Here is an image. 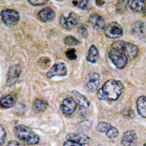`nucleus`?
Instances as JSON below:
<instances>
[{
	"instance_id": "obj_1",
	"label": "nucleus",
	"mask_w": 146,
	"mask_h": 146,
	"mask_svg": "<svg viewBox=\"0 0 146 146\" xmlns=\"http://www.w3.org/2000/svg\"><path fill=\"white\" fill-rule=\"evenodd\" d=\"M123 85L121 81L108 80L97 91L100 100L105 101H116L123 91Z\"/></svg>"
},
{
	"instance_id": "obj_2",
	"label": "nucleus",
	"mask_w": 146,
	"mask_h": 146,
	"mask_svg": "<svg viewBox=\"0 0 146 146\" xmlns=\"http://www.w3.org/2000/svg\"><path fill=\"white\" fill-rule=\"evenodd\" d=\"M15 136L29 145H36L39 143L40 137L32 131V129L24 125H18L13 129Z\"/></svg>"
},
{
	"instance_id": "obj_3",
	"label": "nucleus",
	"mask_w": 146,
	"mask_h": 146,
	"mask_svg": "<svg viewBox=\"0 0 146 146\" xmlns=\"http://www.w3.org/2000/svg\"><path fill=\"white\" fill-rule=\"evenodd\" d=\"M108 56L112 63L119 70L123 69L127 64L128 58L126 54L114 45H111V48L108 52Z\"/></svg>"
},
{
	"instance_id": "obj_4",
	"label": "nucleus",
	"mask_w": 146,
	"mask_h": 146,
	"mask_svg": "<svg viewBox=\"0 0 146 146\" xmlns=\"http://www.w3.org/2000/svg\"><path fill=\"white\" fill-rule=\"evenodd\" d=\"M112 45L117 47V48H119L120 50H122L126 54L128 59L129 58L134 59L137 56L138 52H139L137 46L132 43H130V42H126L123 40L115 42Z\"/></svg>"
},
{
	"instance_id": "obj_5",
	"label": "nucleus",
	"mask_w": 146,
	"mask_h": 146,
	"mask_svg": "<svg viewBox=\"0 0 146 146\" xmlns=\"http://www.w3.org/2000/svg\"><path fill=\"white\" fill-rule=\"evenodd\" d=\"M2 21L7 27H14L18 23L20 15L18 12L13 9H5L1 12Z\"/></svg>"
},
{
	"instance_id": "obj_6",
	"label": "nucleus",
	"mask_w": 146,
	"mask_h": 146,
	"mask_svg": "<svg viewBox=\"0 0 146 146\" xmlns=\"http://www.w3.org/2000/svg\"><path fill=\"white\" fill-rule=\"evenodd\" d=\"M80 21V16L75 13H70L67 16L62 15L60 17V25L66 30H71L75 28Z\"/></svg>"
},
{
	"instance_id": "obj_7",
	"label": "nucleus",
	"mask_w": 146,
	"mask_h": 146,
	"mask_svg": "<svg viewBox=\"0 0 146 146\" xmlns=\"http://www.w3.org/2000/svg\"><path fill=\"white\" fill-rule=\"evenodd\" d=\"M104 33L110 39H117L123 35V28L117 22H110L105 25Z\"/></svg>"
},
{
	"instance_id": "obj_8",
	"label": "nucleus",
	"mask_w": 146,
	"mask_h": 146,
	"mask_svg": "<svg viewBox=\"0 0 146 146\" xmlns=\"http://www.w3.org/2000/svg\"><path fill=\"white\" fill-rule=\"evenodd\" d=\"M100 76L98 73L91 72L88 74L85 79V86L88 91H94L99 87Z\"/></svg>"
},
{
	"instance_id": "obj_9",
	"label": "nucleus",
	"mask_w": 146,
	"mask_h": 146,
	"mask_svg": "<svg viewBox=\"0 0 146 146\" xmlns=\"http://www.w3.org/2000/svg\"><path fill=\"white\" fill-rule=\"evenodd\" d=\"M21 74V67L20 65L14 64L9 68L7 75V85L11 86L16 83Z\"/></svg>"
},
{
	"instance_id": "obj_10",
	"label": "nucleus",
	"mask_w": 146,
	"mask_h": 146,
	"mask_svg": "<svg viewBox=\"0 0 146 146\" xmlns=\"http://www.w3.org/2000/svg\"><path fill=\"white\" fill-rule=\"evenodd\" d=\"M47 77L48 78H52L55 76L64 77L67 75V68L64 63L59 62L55 64L50 70L47 72Z\"/></svg>"
},
{
	"instance_id": "obj_11",
	"label": "nucleus",
	"mask_w": 146,
	"mask_h": 146,
	"mask_svg": "<svg viewBox=\"0 0 146 146\" xmlns=\"http://www.w3.org/2000/svg\"><path fill=\"white\" fill-rule=\"evenodd\" d=\"M72 93L74 96H75L78 103L80 105V113H81L83 116H86L87 114H88V108L90 107L89 102L83 95H82L81 94L78 92V91H73Z\"/></svg>"
},
{
	"instance_id": "obj_12",
	"label": "nucleus",
	"mask_w": 146,
	"mask_h": 146,
	"mask_svg": "<svg viewBox=\"0 0 146 146\" xmlns=\"http://www.w3.org/2000/svg\"><path fill=\"white\" fill-rule=\"evenodd\" d=\"M77 108V102L72 97H68L63 100L61 104V110L66 115H70L75 112Z\"/></svg>"
},
{
	"instance_id": "obj_13",
	"label": "nucleus",
	"mask_w": 146,
	"mask_h": 146,
	"mask_svg": "<svg viewBox=\"0 0 146 146\" xmlns=\"http://www.w3.org/2000/svg\"><path fill=\"white\" fill-rule=\"evenodd\" d=\"M17 99H18V96H17L16 94L13 93V92L4 95L0 98V106L5 109L12 108L15 105Z\"/></svg>"
},
{
	"instance_id": "obj_14",
	"label": "nucleus",
	"mask_w": 146,
	"mask_h": 146,
	"mask_svg": "<svg viewBox=\"0 0 146 146\" xmlns=\"http://www.w3.org/2000/svg\"><path fill=\"white\" fill-rule=\"evenodd\" d=\"M88 22L91 23V25L93 27V28L96 30L104 29L105 27V19L99 14H91L88 18Z\"/></svg>"
},
{
	"instance_id": "obj_15",
	"label": "nucleus",
	"mask_w": 146,
	"mask_h": 146,
	"mask_svg": "<svg viewBox=\"0 0 146 146\" xmlns=\"http://www.w3.org/2000/svg\"><path fill=\"white\" fill-rule=\"evenodd\" d=\"M56 16L55 12L50 7H45L42 9L37 13V18L42 22H49L54 19Z\"/></svg>"
},
{
	"instance_id": "obj_16",
	"label": "nucleus",
	"mask_w": 146,
	"mask_h": 146,
	"mask_svg": "<svg viewBox=\"0 0 146 146\" xmlns=\"http://www.w3.org/2000/svg\"><path fill=\"white\" fill-rule=\"evenodd\" d=\"M137 139L136 133L132 130H129L123 134L121 139V144L123 146H134L136 144Z\"/></svg>"
},
{
	"instance_id": "obj_17",
	"label": "nucleus",
	"mask_w": 146,
	"mask_h": 146,
	"mask_svg": "<svg viewBox=\"0 0 146 146\" xmlns=\"http://www.w3.org/2000/svg\"><path fill=\"white\" fill-rule=\"evenodd\" d=\"M66 138L81 145L88 144L90 142V138L83 133H70L66 135Z\"/></svg>"
},
{
	"instance_id": "obj_18",
	"label": "nucleus",
	"mask_w": 146,
	"mask_h": 146,
	"mask_svg": "<svg viewBox=\"0 0 146 146\" xmlns=\"http://www.w3.org/2000/svg\"><path fill=\"white\" fill-rule=\"evenodd\" d=\"M131 32L136 36L143 37L146 32V27L144 22L141 21L135 22L131 27Z\"/></svg>"
},
{
	"instance_id": "obj_19",
	"label": "nucleus",
	"mask_w": 146,
	"mask_h": 146,
	"mask_svg": "<svg viewBox=\"0 0 146 146\" xmlns=\"http://www.w3.org/2000/svg\"><path fill=\"white\" fill-rule=\"evenodd\" d=\"M100 58L98 49L95 45H91L86 56V60L91 63H96Z\"/></svg>"
},
{
	"instance_id": "obj_20",
	"label": "nucleus",
	"mask_w": 146,
	"mask_h": 146,
	"mask_svg": "<svg viewBox=\"0 0 146 146\" xmlns=\"http://www.w3.org/2000/svg\"><path fill=\"white\" fill-rule=\"evenodd\" d=\"M137 109L141 116L146 118V96H139L137 101Z\"/></svg>"
},
{
	"instance_id": "obj_21",
	"label": "nucleus",
	"mask_w": 146,
	"mask_h": 146,
	"mask_svg": "<svg viewBox=\"0 0 146 146\" xmlns=\"http://www.w3.org/2000/svg\"><path fill=\"white\" fill-rule=\"evenodd\" d=\"M33 110L36 113H42L45 111L48 107V104L45 100L37 99L33 103Z\"/></svg>"
},
{
	"instance_id": "obj_22",
	"label": "nucleus",
	"mask_w": 146,
	"mask_h": 146,
	"mask_svg": "<svg viewBox=\"0 0 146 146\" xmlns=\"http://www.w3.org/2000/svg\"><path fill=\"white\" fill-rule=\"evenodd\" d=\"M129 4L131 10L136 13H143L145 10V3L143 1H130Z\"/></svg>"
},
{
	"instance_id": "obj_23",
	"label": "nucleus",
	"mask_w": 146,
	"mask_h": 146,
	"mask_svg": "<svg viewBox=\"0 0 146 146\" xmlns=\"http://www.w3.org/2000/svg\"><path fill=\"white\" fill-rule=\"evenodd\" d=\"M91 122L90 121H83L80 122V123H77L75 126V130L80 132H85V131H88L90 128L91 127Z\"/></svg>"
},
{
	"instance_id": "obj_24",
	"label": "nucleus",
	"mask_w": 146,
	"mask_h": 146,
	"mask_svg": "<svg viewBox=\"0 0 146 146\" xmlns=\"http://www.w3.org/2000/svg\"><path fill=\"white\" fill-rule=\"evenodd\" d=\"M112 128V126L109 123H107L105 121L99 122L96 126V130L101 133H106Z\"/></svg>"
},
{
	"instance_id": "obj_25",
	"label": "nucleus",
	"mask_w": 146,
	"mask_h": 146,
	"mask_svg": "<svg viewBox=\"0 0 146 146\" xmlns=\"http://www.w3.org/2000/svg\"><path fill=\"white\" fill-rule=\"evenodd\" d=\"M64 42L65 45H66L67 46H75L80 43L79 40H77L75 36H66L64 40Z\"/></svg>"
},
{
	"instance_id": "obj_26",
	"label": "nucleus",
	"mask_w": 146,
	"mask_h": 146,
	"mask_svg": "<svg viewBox=\"0 0 146 146\" xmlns=\"http://www.w3.org/2000/svg\"><path fill=\"white\" fill-rule=\"evenodd\" d=\"M128 4H129V2L127 1H118L116 4V10L118 13H123L126 10Z\"/></svg>"
},
{
	"instance_id": "obj_27",
	"label": "nucleus",
	"mask_w": 146,
	"mask_h": 146,
	"mask_svg": "<svg viewBox=\"0 0 146 146\" xmlns=\"http://www.w3.org/2000/svg\"><path fill=\"white\" fill-rule=\"evenodd\" d=\"M118 134H119V132H118V130L116 128L112 126L111 129L106 132V136L109 139H115V138H116L118 136Z\"/></svg>"
},
{
	"instance_id": "obj_28",
	"label": "nucleus",
	"mask_w": 146,
	"mask_h": 146,
	"mask_svg": "<svg viewBox=\"0 0 146 146\" xmlns=\"http://www.w3.org/2000/svg\"><path fill=\"white\" fill-rule=\"evenodd\" d=\"M72 3L73 5H75V7L84 10L88 6V1H73Z\"/></svg>"
},
{
	"instance_id": "obj_29",
	"label": "nucleus",
	"mask_w": 146,
	"mask_h": 146,
	"mask_svg": "<svg viewBox=\"0 0 146 146\" xmlns=\"http://www.w3.org/2000/svg\"><path fill=\"white\" fill-rule=\"evenodd\" d=\"M6 137H7V133H6L5 128L0 124V146H2L5 143Z\"/></svg>"
},
{
	"instance_id": "obj_30",
	"label": "nucleus",
	"mask_w": 146,
	"mask_h": 146,
	"mask_svg": "<svg viewBox=\"0 0 146 146\" xmlns=\"http://www.w3.org/2000/svg\"><path fill=\"white\" fill-rule=\"evenodd\" d=\"M66 57L70 60H75L77 58L76 50L73 48H70L66 51Z\"/></svg>"
},
{
	"instance_id": "obj_31",
	"label": "nucleus",
	"mask_w": 146,
	"mask_h": 146,
	"mask_svg": "<svg viewBox=\"0 0 146 146\" xmlns=\"http://www.w3.org/2000/svg\"><path fill=\"white\" fill-rule=\"evenodd\" d=\"M78 32V33L80 34V36L84 37V38H86L87 36H88V30H87V27L85 25H83V24H82V25H80V27H79Z\"/></svg>"
},
{
	"instance_id": "obj_32",
	"label": "nucleus",
	"mask_w": 146,
	"mask_h": 146,
	"mask_svg": "<svg viewBox=\"0 0 146 146\" xmlns=\"http://www.w3.org/2000/svg\"><path fill=\"white\" fill-rule=\"evenodd\" d=\"M122 115H123L125 118H132L135 117V113L130 109L123 110V111H122Z\"/></svg>"
},
{
	"instance_id": "obj_33",
	"label": "nucleus",
	"mask_w": 146,
	"mask_h": 146,
	"mask_svg": "<svg viewBox=\"0 0 146 146\" xmlns=\"http://www.w3.org/2000/svg\"><path fill=\"white\" fill-rule=\"evenodd\" d=\"M63 146H83V145L80 144V143H76L75 141H72V140H70V139H67L66 142H64Z\"/></svg>"
},
{
	"instance_id": "obj_34",
	"label": "nucleus",
	"mask_w": 146,
	"mask_h": 146,
	"mask_svg": "<svg viewBox=\"0 0 146 146\" xmlns=\"http://www.w3.org/2000/svg\"><path fill=\"white\" fill-rule=\"evenodd\" d=\"M29 3L36 7V6H42V5H45L46 3H48V2L47 1H29Z\"/></svg>"
},
{
	"instance_id": "obj_35",
	"label": "nucleus",
	"mask_w": 146,
	"mask_h": 146,
	"mask_svg": "<svg viewBox=\"0 0 146 146\" xmlns=\"http://www.w3.org/2000/svg\"><path fill=\"white\" fill-rule=\"evenodd\" d=\"M7 146H25V145H23L21 142L16 141V140H11L7 143Z\"/></svg>"
},
{
	"instance_id": "obj_36",
	"label": "nucleus",
	"mask_w": 146,
	"mask_h": 146,
	"mask_svg": "<svg viewBox=\"0 0 146 146\" xmlns=\"http://www.w3.org/2000/svg\"><path fill=\"white\" fill-rule=\"evenodd\" d=\"M104 3H105V2H102V1H96V5H98L99 6H102Z\"/></svg>"
},
{
	"instance_id": "obj_37",
	"label": "nucleus",
	"mask_w": 146,
	"mask_h": 146,
	"mask_svg": "<svg viewBox=\"0 0 146 146\" xmlns=\"http://www.w3.org/2000/svg\"><path fill=\"white\" fill-rule=\"evenodd\" d=\"M144 13H145L146 14V8H145V12H144Z\"/></svg>"
},
{
	"instance_id": "obj_38",
	"label": "nucleus",
	"mask_w": 146,
	"mask_h": 146,
	"mask_svg": "<svg viewBox=\"0 0 146 146\" xmlns=\"http://www.w3.org/2000/svg\"><path fill=\"white\" fill-rule=\"evenodd\" d=\"M143 146H146V143H145V145H143Z\"/></svg>"
},
{
	"instance_id": "obj_39",
	"label": "nucleus",
	"mask_w": 146,
	"mask_h": 146,
	"mask_svg": "<svg viewBox=\"0 0 146 146\" xmlns=\"http://www.w3.org/2000/svg\"><path fill=\"white\" fill-rule=\"evenodd\" d=\"M97 146H101V145H97Z\"/></svg>"
}]
</instances>
